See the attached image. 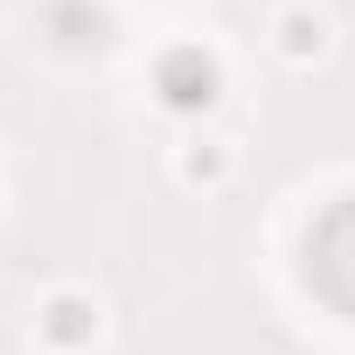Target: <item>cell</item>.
<instances>
[{
	"instance_id": "obj_1",
	"label": "cell",
	"mask_w": 355,
	"mask_h": 355,
	"mask_svg": "<svg viewBox=\"0 0 355 355\" xmlns=\"http://www.w3.org/2000/svg\"><path fill=\"white\" fill-rule=\"evenodd\" d=\"M167 98H174V105H202V98H209V63L174 56V63H167Z\"/></svg>"
}]
</instances>
